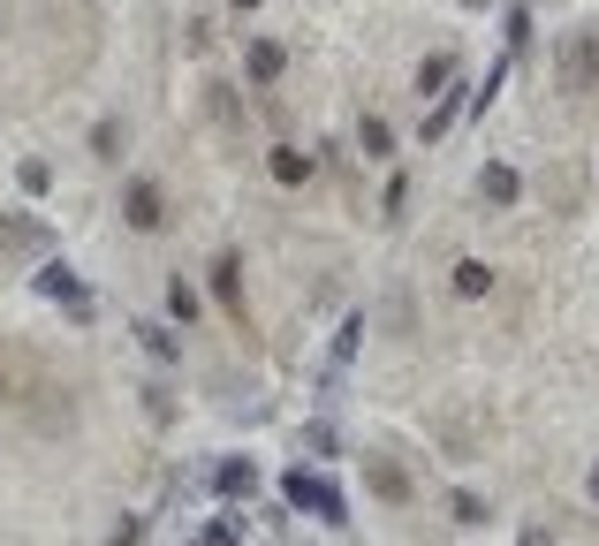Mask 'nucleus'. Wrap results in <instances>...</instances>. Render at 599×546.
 Here are the masks:
<instances>
[{"instance_id": "obj_20", "label": "nucleus", "mask_w": 599, "mask_h": 546, "mask_svg": "<svg viewBox=\"0 0 599 546\" xmlns=\"http://www.w3.org/2000/svg\"><path fill=\"white\" fill-rule=\"evenodd\" d=\"M206 107H213V122H220V129H243V99H236L228 85H206Z\"/></svg>"}, {"instance_id": "obj_24", "label": "nucleus", "mask_w": 599, "mask_h": 546, "mask_svg": "<svg viewBox=\"0 0 599 546\" xmlns=\"http://www.w3.org/2000/svg\"><path fill=\"white\" fill-rule=\"evenodd\" d=\"M448 524H463V532H478V524H486V502L456 486V494H448Z\"/></svg>"}, {"instance_id": "obj_34", "label": "nucleus", "mask_w": 599, "mask_h": 546, "mask_svg": "<svg viewBox=\"0 0 599 546\" xmlns=\"http://www.w3.org/2000/svg\"><path fill=\"white\" fill-rule=\"evenodd\" d=\"M190 546H198V539H190Z\"/></svg>"}, {"instance_id": "obj_30", "label": "nucleus", "mask_w": 599, "mask_h": 546, "mask_svg": "<svg viewBox=\"0 0 599 546\" xmlns=\"http://www.w3.org/2000/svg\"><path fill=\"white\" fill-rule=\"evenodd\" d=\"M516 546H555V539H547L539 524H523V532H516Z\"/></svg>"}, {"instance_id": "obj_23", "label": "nucleus", "mask_w": 599, "mask_h": 546, "mask_svg": "<svg viewBox=\"0 0 599 546\" xmlns=\"http://www.w3.org/2000/svg\"><path fill=\"white\" fill-rule=\"evenodd\" d=\"M16 190H23V198H46V190H53V168H46V160H16Z\"/></svg>"}, {"instance_id": "obj_14", "label": "nucleus", "mask_w": 599, "mask_h": 546, "mask_svg": "<svg viewBox=\"0 0 599 546\" xmlns=\"http://www.w3.org/2000/svg\"><path fill=\"white\" fill-rule=\"evenodd\" d=\"M129 335L144 341V357H152V365H182V335H174L168 319H137Z\"/></svg>"}, {"instance_id": "obj_10", "label": "nucleus", "mask_w": 599, "mask_h": 546, "mask_svg": "<svg viewBox=\"0 0 599 546\" xmlns=\"http://www.w3.org/2000/svg\"><path fill=\"white\" fill-rule=\"evenodd\" d=\"M281 69H289V46L281 39H251L243 46V77H251V91H273L281 85Z\"/></svg>"}, {"instance_id": "obj_8", "label": "nucleus", "mask_w": 599, "mask_h": 546, "mask_svg": "<svg viewBox=\"0 0 599 546\" xmlns=\"http://www.w3.org/2000/svg\"><path fill=\"white\" fill-rule=\"evenodd\" d=\"M206 486H213L228 508H243V502H258V486H266V478H258V463H251V456H220Z\"/></svg>"}, {"instance_id": "obj_27", "label": "nucleus", "mask_w": 599, "mask_h": 546, "mask_svg": "<svg viewBox=\"0 0 599 546\" xmlns=\"http://www.w3.org/2000/svg\"><path fill=\"white\" fill-rule=\"evenodd\" d=\"M144 418H152V425H174V403H168V387H144Z\"/></svg>"}, {"instance_id": "obj_3", "label": "nucleus", "mask_w": 599, "mask_h": 546, "mask_svg": "<svg viewBox=\"0 0 599 546\" xmlns=\"http://www.w3.org/2000/svg\"><path fill=\"white\" fill-rule=\"evenodd\" d=\"M357 349H365V311H342V327H335L327 357H319V403H342V379L357 365Z\"/></svg>"}, {"instance_id": "obj_9", "label": "nucleus", "mask_w": 599, "mask_h": 546, "mask_svg": "<svg viewBox=\"0 0 599 546\" xmlns=\"http://www.w3.org/2000/svg\"><path fill=\"white\" fill-rule=\"evenodd\" d=\"M0 251L46 258V251H53V228H46L39 212H0Z\"/></svg>"}, {"instance_id": "obj_25", "label": "nucleus", "mask_w": 599, "mask_h": 546, "mask_svg": "<svg viewBox=\"0 0 599 546\" xmlns=\"http://www.w3.org/2000/svg\"><path fill=\"white\" fill-rule=\"evenodd\" d=\"M198 546H243V516L228 508V516H213L206 532H198Z\"/></svg>"}, {"instance_id": "obj_32", "label": "nucleus", "mask_w": 599, "mask_h": 546, "mask_svg": "<svg viewBox=\"0 0 599 546\" xmlns=\"http://www.w3.org/2000/svg\"><path fill=\"white\" fill-rule=\"evenodd\" d=\"M463 8H493V0H463Z\"/></svg>"}, {"instance_id": "obj_5", "label": "nucleus", "mask_w": 599, "mask_h": 546, "mask_svg": "<svg viewBox=\"0 0 599 546\" xmlns=\"http://www.w3.org/2000/svg\"><path fill=\"white\" fill-rule=\"evenodd\" d=\"M122 228L129 236H160V228H168V198H160L152 175H129L122 182Z\"/></svg>"}, {"instance_id": "obj_16", "label": "nucleus", "mask_w": 599, "mask_h": 546, "mask_svg": "<svg viewBox=\"0 0 599 546\" xmlns=\"http://www.w3.org/2000/svg\"><path fill=\"white\" fill-rule=\"evenodd\" d=\"M297 448H303L311 463H335V456H342V433H335V418H311V425H303V440H297Z\"/></svg>"}, {"instance_id": "obj_21", "label": "nucleus", "mask_w": 599, "mask_h": 546, "mask_svg": "<svg viewBox=\"0 0 599 546\" xmlns=\"http://www.w3.org/2000/svg\"><path fill=\"white\" fill-rule=\"evenodd\" d=\"M456 85V61H448V53H432L426 69H418V99H432V91H448Z\"/></svg>"}, {"instance_id": "obj_7", "label": "nucleus", "mask_w": 599, "mask_h": 546, "mask_svg": "<svg viewBox=\"0 0 599 546\" xmlns=\"http://www.w3.org/2000/svg\"><path fill=\"white\" fill-rule=\"evenodd\" d=\"M365 494L387 502V508H410V502H418V478H410L395 456H365Z\"/></svg>"}, {"instance_id": "obj_13", "label": "nucleus", "mask_w": 599, "mask_h": 546, "mask_svg": "<svg viewBox=\"0 0 599 546\" xmlns=\"http://www.w3.org/2000/svg\"><path fill=\"white\" fill-rule=\"evenodd\" d=\"M213 304L236 319V327H243V258H236V251L213 258Z\"/></svg>"}, {"instance_id": "obj_28", "label": "nucleus", "mask_w": 599, "mask_h": 546, "mask_svg": "<svg viewBox=\"0 0 599 546\" xmlns=\"http://www.w3.org/2000/svg\"><path fill=\"white\" fill-rule=\"evenodd\" d=\"M523 39H531V8H509V53H516Z\"/></svg>"}, {"instance_id": "obj_1", "label": "nucleus", "mask_w": 599, "mask_h": 546, "mask_svg": "<svg viewBox=\"0 0 599 546\" xmlns=\"http://www.w3.org/2000/svg\"><path fill=\"white\" fill-rule=\"evenodd\" d=\"M281 508H289V516H311V524H349V494L319 470V463L281 470Z\"/></svg>"}, {"instance_id": "obj_31", "label": "nucleus", "mask_w": 599, "mask_h": 546, "mask_svg": "<svg viewBox=\"0 0 599 546\" xmlns=\"http://www.w3.org/2000/svg\"><path fill=\"white\" fill-rule=\"evenodd\" d=\"M585 494H592V502H599V463H592V478H585Z\"/></svg>"}, {"instance_id": "obj_33", "label": "nucleus", "mask_w": 599, "mask_h": 546, "mask_svg": "<svg viewBox=\"0 0 599 546\" xmlns=\"http://www.w3.org/2000/svg\"><path fill=\"white\" fill-rule=\"evenodd\" d=\"M236 8H258V0H236Z\"/></svg>"}, {"instance_id": "obj_6", "label": "nucleus", "mask_w": 599, "mask_h": 546, "mask_svg": "<svg viewBox=\"0 0 599 546\" xmlns=\"http://www.w3.org/2000/svg\"><path fill=\"white\" fill-rule=\"evenodd\" d=\"M561 91H592L599 99V23L561 39Z\"/></svg>"}, {"instance_id": "obj_4", "label": "nucleus", "mask_w": 599, "mask_h": 546, "mask_svg": "<svg viewBox=\"0 0 599 546\" xmlns=\"http://www.w3.org/2000/svg\"><path fill=\"white\" fill-rule=\"evenodd\" d=\"M31 395H53V387H46V365L23 341L0 335V403H31Z\"/></svg>"}, {"instance_id": "obj_15", "label": "nucleus", "mask_w": 599, "mask_h": 546, "mask_svg": "<svg viewBox=\"0 0 599 546\" xmlns=\"http://www.w3.org/2000/svg\"><path fill=\"white\" fill-rule=\"evenodd\" d=\"M311 168H319V160H311V152H297V145H273V152H266V175H273L281 190H297V182H311Z\"/></svg>"}, {"instance_id": "obj_11", "label": "nucleus", "mask_w": 599, "mask_h": 546, "mask_svg": "<svg viewBox=\"0 0 599 546\" xmlns=\"http://www.w3.org/2000/svg\"><path fill=\"white\" fill-rule=\"evenodd\" d=\"M471 115V85H448V91H432V107H426V145H440L448 129Z\"/></svg>"}, {"instance_id": "obj_18", "label": "nucleus", "mask_w": 599, "mask_h": 546, "mask_svg": "<svg viewBox=\"0 0 599 546\" xmlns=\"http://www.w3.org/2000/svg\"><path fill=\"white\" fill-rule=\"evenodd\" d=\"M456 296H493V266H486V258H456Z\"/></svg>"}, {"instance_id": "obj_29", "label": "nucleus", "mask_w": 599, "mask_h": 546, "mask_svg": "<svg viewBox=\"0 0 599 546\" xmlns=\"http://www.w3.org/2000/svg\"><path fill=\"white\" fill-rule=\"evenodd\" d=\"M137 539H144V516H122V524H114V539H107V546H137Z\"/></svg>"}, {"instance_id": "obj_26", "label": "nucleus", "mask_w": 599, "mask_h": 546, "mask_svg": "<svg viewBox=\"0 0 599 546\" xmlns=\"http://www.w3.org/2000/svg\"><path fill=\"white\" fill-rule=\"evenodd\" d=\"M402 206H410V175H395V182H387V198H380V220H387V228H402Z\"/></svg>"}, {"instance_id": "obj_2", "label": "nucleus", "mask_w": 599, "mask_h": 546, "mask_svg": "<svg viewBox=\"0 0 599 546\" xmlns=\"http://www.w3.org/2000/svg\"><path fill=\"white\" fill-rule=\"evenodd\" d=\"M31 296L61 304L77 327H91V311H99V304H91V289L77 281V266H69V258H39V274H31Z\"/></svg>"}, {"instance_id": "obj_12", "label": "nucleus", "mask_w": 599, "mask_h": 546, "mask_svg": "<svg viewBox=\"0 0 599 546\" xmlns=\"http://www.w3.org/2000/svg\"><path fill=\"white\" fill-rule=\"evenodd\" d=\"M478 198H486L493 212H509L516 198H523V175H516L509 160H486V168H478Z\"/></svg>"}, {"instance_id": "obj_19", "label": "nucleus", "mask_w": 599, "mask_h": 546, "mask_svg": "<svg viewBox=\"0 0 599 546\" xmlns=\"http://www.w3.org/2000/svg\"><path fill=\"white\" fill-rule=\"evenodd\" d=\"M91 160H122V115H99L91 122Z\"/></svg>"}, {"instance_id": "obj_22", "label": "nucleus", "mask_w": 599, "mask_h": 546, "mask_svg": "<svg viewBox=\"0 0 599 546\" xmlns=\"http://www.w3.org/2000/svg\"><path fill=\"white\" fill-rule=\"evenodd\" d=\"M168 319H174V327H190V319H198V289H190L182 274L168 281Z\"/></svg>"}, {"instance_id": "obj_17", "label": "nucleus", "mask_w": 599, "mask_h": 546, "mask_svg": "<svg viewBox=\"0 0 599 546\" xmlns=\"http://www.w3.org/2000/svg\"><path fill=\"white\" fill-rule=\"evenodd\" d=\"M357 152H365V160H395V129H387V115H365V122H357Z\"/></svg>"}]
</instances>
